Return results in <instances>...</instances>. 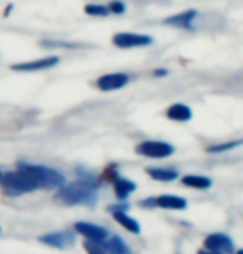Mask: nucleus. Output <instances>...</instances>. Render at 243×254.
Returning a JSON list of instances; mask_svg holds the SVG:
<instances>
[{"label": "nucleus", "instance_id": "f257e3e1", "mask_svg": "<svg viewBox=\"0 0 243 254\" xmlns=\"http://www.w3.org/2000/svg\"><path fill=\"white\" fill-rule=\"evenodd\" d=\"M65 185V176L52 168L20 163L17 171L0 176V188L8 196H20L35 190H59Z\"/></svg>", "mask_w": 243, "mask_h": 254}, {"label": "nucleus", "instance_id": "f03ea898", "mask_svg": "<svg viewBox=\"0 0 243 254\" xmlns=\"http://www.w3.org/2000/svg\"><path fill=\"white\" fill-rule=\"evenodd\" d=\"M79 181L72 185H67L59 188V193L55 194V199L62 204H87L93 206L97 201V178L90 173V171L80 168Z\"/></svg>", "mask_w": 243, "mask_h": 254}, {"label": "nucleus", "instance_id": "7ed1b4c3", "mask_svg": "<svg viewBox=\"0 0 243 254\" xmlns=\"http://www.w3.org/2000/svg\"><path fill=\"white\" fill-rule=\"evenodd\" d=\"M113 45L118 49H137V47H149L154 44V38L142 33H132V32H118L112 38Z\"/></svg>", "mask_w": 243, "mask_h": 254}, {"label": "nucleus", "instance_id": "20e7f679", "mask_svg": "<svg viewBox=\"0 0 243 254\" xmlns=\"http://www.w3.org/2000/svg\"><path fill=\"white\" fill-rule=\"evenodd\" d=\"M135 151L142 156L160 160V158H168L173 155L175 148L165 141H144L140 145H137Z\"/></svg>", "mask_w": 243, "mask_h": 254}, {"label": "nucleus", "instance_id": "39448f33", "mask_svg": "<svg viewBox=\"0 0 243 254\" xmlns=\"http://www.w3.org/2000/svg\"><path fill=\"white\" fill-rule=\"evenodd\" d=\"M205 249L208 251H215V253H220V254H230L233 251V241L227 234H222V233H217V234H210V236L205 238Z\"/></svg>", "mask_w": 243, "mask_h": 254}, {"label": "nucleus", "instance_id": "423d86ee", "mask_svg": "<svg viewBox=\"0 0 243 254\" xmlns=\"http://www.w3.org/2000/svg\"><path fill=\"white\" fill-rule=\"evenodd\" d=\"M128 83V75L125 73H107L97 80V87L102 92H113L120 90Z\"/></svg>", "mask_w": 243, "mask_h": 254}, {"label": "nucleus", "instance_id": "0eeeda50", "mask_svg": "<svg viewBox=\"0 0 243 254\" xmlns=\"http://www.w3.org/2000/svg\"><path fill=\"white\" fill-rule=\"evenodd\" d=\"M74 229L77 231L79 234H82V236H85L87 239H92V241H105V239L108 238V231L105 228L102 226H97V224H92V223H75Z\"/></svg>", "mask_w": 243, "mask_h": 254}, {"label": "nucleus", "instance_id": "6e6552de", "mask_svg": "<svg viewBox=\"0 0 243 254\" xmlns=\"http://www.w3.org/2000/svg\"><path fill=\"white\" fill-rule=\"evenodd\" d=\"M59 64V57H45V59H37L32 62H23V64L12 65V70L15 71H40L52 68Z\"/></svg>", "mask_w": 243, "mask_h": 254}, {"label": "nucleus", "instance_id": "1a4fd4ad", "mask_svg": "<svg viewBox=\"0 0 243 254\" xmlns=\"http://www.w3.org/2000/svg\"><path fill=\"white\" fill-rule=\"evenodd\" d=\"M40 241L44 244H49L52 248H59L65 249L69 246H72L75 241V236L72 231H59V233H50L40 238Z\"/></svg>", "mask_w": 243, "mask_h": 254}, {"label": "nucleus", "instance_id": "9d476101", "mask_svg": "<svg viewBox=\"0 0 243 254\" xmlns=\"http://www.w3.org/2000/svg\"><path fill=\"white\" fill-rule=\"evenodd\" d=\"M195 17H197V10H185L182 13H177V15L165 18V23L178 28H192V22L195 20Z\"/></svg>", "mask_w": 243, "mask_h": 254}, {"label": "nucleus", "instance_id": "9b49d317", "mask_svg": "<svg viewBox=\"0 0 243 254\" xmlns=\"http://www.w3.org/2000/svg\"><path fill=\"white\" fill-rule=\"evenodd\" d=\"M155 206L163 209H185L187 208V199L180 198V196H171V194H163L155 198Z\"/></svg>", "mask_w": 243, "mask_h": 254}, {"label": "nucleus", "instance_id": "f8f14e48", "mask_svg": "<svg viewBox=\"0 0 243 254\" xmlns=\"http://www.w3.org/2000/svg\"><path fill=\"white\" fill-rule=\"evenodd\" d=\"M166 118L173 120V122H188V120H192V110L187 105L175 103L166 110Z\"/></svg>", "mask_w": 243, "mask_h": 254}, {"label": "nucleus", "instance_id": "ddd939ff", "mask_svg": "<svg viewBox=\"0 0 243 254\" xmlns=\"http://www.w3.org/2000/svg\"><path fill=\"white\" fill-rule=\"evenodd\" d=\"M113 188H115V194L118 199H125L128 198L133 191H135V183L127 178H122V176H117L115 180H113Z\"/></svg>", "mask_w": 243, "mask_h": 254}, {"label": "nucleus", "instance_id": "4468645a", "mask_svg": "<svg viewBox=\"0 0 243 254\" xmlns=\"http://www.w3.org/2000/svg\"><path fill=\"white\" fill-rule=\"evenodd\" d=\"M112 213H113V218L117 219V223H120L122 226L127 229V231H130L133 234L140 233L142 228H140V224H138V221H135L133 218L128 216V214L123 209H120V211H112Z\"/></svg>", "mask_w": 243, "mask_h": 254}, {"label": "nucleus", "instance_id": "2eb2a0df", "mask_svg": "<svg viewBox=\"0 0 243 254\" xmlns=\"http://www.w3.org/2000/svg\"><path fill=\"white\" fill-rule=\"evenodd\" d=\"M182 183L188 188H195V190H207L212 186V180L207 178V176H198V175H188L183 176Z\"/></svg>", "mask_w": 243, "mask_h": 254}, {"label": "nucleus", "instance_id": "dca6fc26", "mask_svg": "<svg viewBox=\"0 0 243 254\" xmlns=\"http://www.w3.org/2000/svg\"><path fill=\"white\" fill-rule=\"evenodd\" d=\"M147 175L157 181H173L178 178V173L175 170H165V168H149Z\"/></svg>", "mask_w": 243, "mask_h": 254}, {"label": "nucleus", "instance_id": "f3484780", "mask_svg": "<svg viewBox=\"0 0 243 254\" xmlns=\"http://www.w3.org/2000/svg\"><path fill=\"white\" fill-rule=\"evenodd\" d=\"M105 249L108 251V254H132L130 248L127 246L120 236H113L112 239H108Z\"/></svg>", "mask_w": 243, "mask_h": 254}, {"label": "nucleus", "instance_id": "a211bd4d", "mask_svg": "<svg viewBox=\"0 0 243 254\" xmlns=\"http://www.w3.org/2000/svg\"><path fill=\"white\" fill-rule=\"evenodd\" d=\"M83 10L87 15H92V17H107L108 13H110L108 12V7L102 5V3H87Z\"/></svg>", "mask_w": 243, "mask_h": 254}, {"label": "nucleus", "instance_id": "6ab92c4d", "mask_svg": "<svg viewBox=\"0 0 243 254\" xmlns=\"http://www.w3.org/2000/svg\"><path fill=\"white\" fill-rule=\"evenodd\" d=\"M243 145V140H237V141H227V143H222V145H215V146H210L208 148V153H223V151H230L233 148Z\"/></svg>", "mask_w": 243, "mask_h": 254}, {"label": "nucleus", "instance_id": "aec40b11", "mask_svg": "<svg viewBox=\"0 0 243 254\" xmlns=\"http://www.w3.org/2000/svg\"><path fill=\"white\" fill-rule=\"evenodd\" d=\"M83 249L88 254H107L105 246H102V243H98V241H92V239L83 243Z\"/></svg>", "mask_w": 243, "mask_h": 254}, {"label": "nucleus", "instance_id": "412c9836", "mask_svg": "<svg viewBox=\"0 0 243 254\" xmlns=\"http://www.w3.org/2000/svg\"><path fill=\"white\" fill-rule=\"evenodd\" d=\"M107 7H108V12L117 13V15H122V13L125 12V3L120 2V0H113Z\"/></svg>", "mask_w": 243, "mask_h": 254}, {"label": "nucleus", "instance_id": "4be33fe9", "mask_svg": "<svg viewBox=\"0 0 243 254\" xmlns=\"http://www.w3.org/2000/svg\"><path fill=\"white\" fill-rule=\"evenodd\" d=\"M44 47H64V49H82L83 45H75V44H64V42H42Z\"/></svg>", "mask_w": 243, "mask_h": 254}, {"label": "nucleus", "instance_id": "5701e85b", "mask_svg": "<svg viewBox=\"0 0 243 254\" xmlns=\"http://www.w3.org/2000/svg\"><path fill=\"white\" fill-rule=\"evenodd\" d=\"M154 75H155V76H165V75H166V70H163V68L155 70V71H154Z\"/></svg>", "mask_w": 243, "mask_h": 254}, {"label": "nucleus", "instance_id": "b1692460", "mask_svg": "<svg viewBox=\"0 0 243 254\" xmlns=\"http://www.w3.org/2000/svg\"><path fill=\"white\" fill-rule=\"evenodd\" d=\"M198 254H220V253H215V251H208V249H200Z\"/></svg>", "mask_w": 243, "mask_h": 254}, {"label": "nucleus", "instance_id": "393cba45", "mask_svg": "<svg viewBox=\"0 0 243 254\" xmlns=\"http://www.w3.org/2000/svg\"><path fill=\"white\" fill-rule=\"evenodd\" d=\"M237 254H243V249H240V251H238Z\"/></svg>", "mask_w": 243, "mask_h": 254}, {"label": "nucleus", "instance_id": "a878e982", "mask_svg": "<svg viewBox=\"0 0 243 254\" xmlns=\"http://www.w3.org/2000/svg\"><path fill=\"white\" fill-rule=\"evenodd\" d=\"M0 176H2V173H0Z\"/></svg>", "mask_w": 243, "mask_h": 254}]
</instances>
